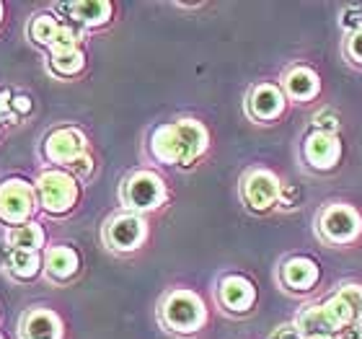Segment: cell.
Returning a JSON list of instances; mask_svg holds the SVG:
<instances>
[{
	"label": "cell",
	"instance_id": "6da1fadb",
	"mask_svg": "<svg viewBox=\"0 0 362 339\" xmlns=\"http://www.w3.org/2000/svg\"><path fill=\"white\" fill-rule=\"evenodd\" d=\"M160 318L171 332L194 334L207 321V309L202 298L192 290H174L166 295V301L160 306Z\"/></svg>",
	"mask_w": 362,
	"mask_h": 339
},
{
	"label": "cell",
	"instance_id": "7a4b0ae2",
	"mask_svg": "<svg viewBox=\"0 0 362 339\" xmlns=\"http://www.w3.org/2000/svg\"><path fill=\"white\" fill-rule=\"evenodd\" d=\"M34 189H37V200L42 205V210L49 215H65L78 202L76 176H70L68 171H60V168L42 173Z\"/></svg>",
	"mask_w": 362,
	"mask_h": 339
},
{
	"label": "cell",
	"instance_id": "3957f363",
	"mask_svg": "<svg viewBox=\"0 0 362 339\" xmlns=\"http://www.w3.org/2000/svg\"><path fill=\"white\" fill-rule=\"evenodd\" d=\"M122 202L129 212L156 210L166 202V184L158 173L135 171L122 184Z\"/></svg>",
	"mask_w": 362,
	"mask_h": 339
},
{
	"label": "cell",
	"instance_id": "277c9868",
	"mask_svg": "<svg viewBox=\"0 0 362 339\" xmlns=\"http://www.w3.org/2000/svg\"><path fill=\"white\" fill-rule=\"evenodd\" d=\"M37 202V189L23 179H6L0 184V220L8 226L16 228L29 223Z\"/></svg>",
	"mask_w": 362,
	"mask_h": 339
},
{
	"label": "cell",
	"instance_id": "5b68a950",
	"mask_svg": "<svg viewBox=\"0 0 362 339\" xmlns=\"http://www.w3.org/2000/svg\"><path fill=\"white\" fill-rule=\"evenodd\" d=\"M362 231L360 212L352 205L334 202L318 215V234L329 243H352Z\"/></svg>",
	"mask_w": 362,
	"mask_h": 339
},
{
	"label": "cell",
	"instance_id": "8992f818",
	"mask_svg": "<svg viewBox=\"0 0 362 339\" xmlns=\"http://www.w3.org/2000/svg\"><path fill=\"white\" fill-rule=\"evenodd\" d=\"M148 236V226L137 212L114 215L104 228V241L114 251H135Z\"/></svg>",
	"mask_w": 362,
	"mask_h": 339
},
{
	"label": "cell",
	"instance_id": "52a82bcc",
	"mask_svg": "<svg viewBox=\"0 0 362 339\" xmlns=\"http://www.w3.org/2000/svg\"><path fill=\"white\" fill-rule=\"evenodd\" d=\"M282 189H285V184L274 173L267 171V168H257L243 179V200L251 210L264 212L279 202Z\"/></svg>",
	"mask_w": 362,
	"mask_h": 339
},
{
	"label": "cell",
	"instance_id": "ba28073f",
	"mask_svg": "<svg viewBox=\"0 0 362 339\" xmlns=\"http://www.w3.org/2000/svg\"><path fill=\"white\" fill-rule=\"evenodd\" d=\"M86 153V137L81 130L76 127H60L49 132L45 140V156L52 163H62L70 166L76 159H81Z\"/></svg>",
	"mask_w": 362,
	"mask_h": 339
},
{
	"label": "cell",
	"instance_id": "9c48e42d",
	"mask_svg": "<svg viewBox=\"0 0 362 339\" xmlns=\"http://www.w3.org/2000/svg\"><path fill=\"white\" fill-rule=\"evenodd\" d=\"M303 156H305V161H308L313 168H318V171H329V168H332L341 156L339 137L326 135V132H318V130H313V132L305 137Z\"/></svg>",
	"mask_w": 362,
	"mask_h": 339
},
{
	"label": "cell",
	"instance_id": "30bf717a",
	"mask_svg": "<svg viewBox=\"0 0 362 339\" xmlns=\"http://www.w3.org/2000/svg\"><path fill=\"white\" fill-rule=\"evenodd\" d=\"M285 91L272 84H259L249 96V114L259 122H272L285 112Z\"/></svg>",
	"mask_w": 362,
	"mask_h": 339
},
{
	"label": "cell",
	"instance_id": "8fae6325",
	"mask_svg": "<svg viewBox=\"0 0 362 339\" xmlns=\"http://www.w3.org/2000/svg\"><path fill=\"white\" fill-rule=\"evenodd\" d=\"M218 298L228 311L246 314L254 306V301H257V287L251 285L246 277H241V275H230V277L220 282Z\"/></svg>",
	"mask_w": 362,
	"mask_h": 339
},
{
	"label": "cell",
	"instance_id": "7c38bea8",
	"mask_svg": "<svg viewBox=\"0 0 362 339\" xmlns=\"http://www.w3.org/2000/svg\"><path fill=\"white\" fill-rule=\"evenodd\" d=\"M318 264L313 262V259H308V256H293V259H287L285 264H282V282H285V287H290V290H295V293H305V290H310V287L318 282Z\"/></svg>",
	"mask_w": 362,
	"mask_h": 339
},
{
	"label": "cell",
	"instance_id": "4fadbf2b",
	"mask_svg": "<svg viewBox=\"0 0 362 339\" xmlns=\"http://www.w3.org/2000/svg\"><path fill=\"white\" fill-rule=\"evenodd\" d=\"M151 153L160 163H184V145H181L176 122L160 125L151 135Z\"/></svg>",
	"mask_w": 362,
	"mask_h": 339
},
{
	"label": "cell",
	"instance_id": "5bb4252c",
	"mask_svg": "<svg viewBox=\"0 0 362 339\" xmlns=\"http://www.w3.org/2000/svg\"><path fill=\"white\" fill-rule=\"evenodd\" d=\"M21 337L23 339H60L62 324L54 311L34 309L21 318Z\"/></svg>",
	"mask_w": 362,
	"mask_h": 339
},
{
	"label": "cell",
	"instance_id": "9a60e30c",
	"mask_svg": "<svg viewBox=\"0 0 362 339\" xmlns=\"http://www.w3.org/2000/svg\"><path fill=\"white\" fill-rule=\"evenodd\" d=\"M70 13V21L78 23L81 29H96L104 26L112 18V3L109 0H83V3H68L60 6Z\"/></svg>",
	"mask_w": 362,
	"mask_h": 339
},
{
	"label": "cell",
	"instance_id": "2e32d148",
	"mask_svg": "<svg viewBox=\"0 0 362 339\" xmlns=\"http://www.w3.org/2000/svg\"><path fill=\"white\" fill-rule=\"evenodd\" d=\"M295 326H298V332H300L305 339L334 337V334L339 332L337 324L332 321V316L326 314L324 303H318V306H308L305 311H300L298 318H295Z\"/></svg>",
	"mask_w": 362,
	"mask_h": 339
},
{
	"label": "cell",
	"instance_id": "e0dca14e",
	"mask_svg": "<svg viewBox=\"0 0 362 339\" xmlns=\"http://www.w3.org/2000/svg\"><path fill=\"white\" fill-rule=\"evenodd\" d=\"M282 91H285V96L295 98V101H310V98L318 96V91H321V81H318V76L310 68L298 65V68H293L285 76V81H282Z\"/></svg>",
	"mask_w": 362,
	"mask_h": 339
},
{
	"label": "cell",
	"instance_id": "ac0fdd59",
	"mask_svg": "<svg viewBox=\"0 0 362 339\" xmlns=\"http://www.w3.org/2000/svg\"><path fill=\"white\" fill-rule=\"evenodd\" d=\"M81 267V259H78V251L73 246H52L45 256V270L47 275L57 282H65L78 272Z\"/></svg>",
	"mask_w": 362,
	"mask_h": 339
},
{
	"label": "cell",
	"instance_id": "d6986e66",
	"mask_svg": "<svg viewBox=\"0 0 362 339\" xmlns=\"http://www.w3.org/2000/svg\"><path fill=\"white\" fill-rule=\"evenodd\" d=\"M176 127H179V137H181V145H184V166L192 163L194 159H199L204 151H207V130H204L202 122L197 120H179L176 122Z\"/></svg>",
	"mask_w": 362,
	"mask_h": 339
},
{
	"label": "cell",
	"instance_id": "ffe728a7",
	"mask_svg": "<svg viewBox=\"0 0 362 339\" xmlns=\"http://www.w3.org/2000/svg\"><path fill=\"white\" fill-rule=\"evenodd\" d=\"M8 243L16 251H39L45 246V228L39 223H31V220L23 226H16L8 234Z\"/></svg>",
	"mask_w": 362,
	"mask_h": 339
},
{
	"label": "cell",
	"instance_id": "44dd1931",
	"mask_svg": "<svg viewBox=\"0 0 362 339\" xmlns=\"http://www.w3.org/2000/svg\"><path fill=\"white\" fill-rule=\"evenodd\" d=\"M83 68H86V54L81 52V47L78 50H65V52L49 54V70H52L54 76L70 78V76H78Z\"/></svg>",
	"mask_w": 362,
	"mask_h": 339
},
{
	"label": "cell",
	"instance_id": "7402d4cb",
	"mask_svg": "<svg viewBox=\"0 0 362 339\" xmlns=\"http://www.w3.org/2000/svg\"><path fill=\"white\" fill-rule=\"evenodd\" d=\"M16 280H34L42 270V256L39 251H16L11 254V262L6 267Z\"/></svg>",
	"mask_w": 362,
	"mask_h": 339
},
{
	"label": "cell",
	"instance_id": "603a6c76",
	"mask_svg": "<svg viewBox=\"0 0 362 339\" xmlns=\"http://www.w3.org/2000/svg\"><path fill=\"white\" fill-rule=\"evenodd\" d=\"M60 26H62V23L57 21L52 13H39V16H34V21H31L29 34H31V39H34L37 45L52 47V42L57 39V31H60Z\"/></svg>",
	"mask_w": 362,
	"mask_h": 339
},
{
	"label": "cell",
	"instance_id": "cb8c5ba5",
	"mask_svg": "<svg viewBox=\"0 0 362 339\" xmlns=\"http://www.w3.org/2000/svg\"><path fill=\"white\" fill-rule=\"evenodd\" d=\"M81 37H83V29H81L78 23H73V21L62 23L60 31H57V39H54L52 47H49V52H65V50H78V45H81Z\"/></svg>",
	"mask_w": 362,
	"mask_h": 339
},
{
	"label": "cell",
	"instance_id": "d4e9b609",
	"mask_svg": "<svg viewBox=\"0 0 362 339\" xmlns=\"http://www.w3.org/2000/svg\"><path fill=\"white\" fill-rule=\"evenodd\" d=\"M324 309L326 314L332 316V321L337 324V329H341V326H349L355 324V316H352V311H349V306L344 301H341L339 295L334 293L329 301H324Z\"/></svg>",
	"mask_w": 362,
	"mask_h": 339
},
{
	"label": "cell",
	"instance_id": "484cf974",
	"mask_svg": "<svg viewBox=\"0 0 362 339\" xmlns=\"http://www.w3.org/2000/svg\"><path fill=\"white\" fill-rule=\"evenodd\" d=\"M337 295L349 306L352 316H355V324H360L362 321V285H344V287H339Z\"/></svg>",
	"mask_w": 362,
	"mask_h": 339
},
{
	"label": "cell",
	"instance_id": "4316f807",
	"mask_svg": "<svg viewBox=\"0 0 362 339\" xmlns=\"http://www.w3.org/2000/svg\"><path fill=\"white\" fill-rule=\"evenodd\" d=\"M313 127H316L318 132H326V135H337L341 127V120L332 109H321V112L313 114Z\"/></svg>",
	"mask_w": 362,
	"mask_h": 339
},
{
	"label": "cell",
	"instance_id": "83f0119b",
	"mask_svg": "<svg viewBox=\"0 0 362 339\" xmlns=\"http://www.w3.org/2000/svg\"><path fill=\"white\" fill-rule=\"evenodd\" d=\"M90 171H93V159H90L88 153H83L81 159H76L68 166V173L76 176V179H86V176H90Z\"/></svg>",
	"mask_w": 362,
	"mask_h": 339
},
{
	"label": "cell",
	"instance_id": "f1b7e54d",
	"mask_svg": "<svg viewBox=\"0 0 362 339\" xmlns=\"http://www.w3.org/2000/svg\"><path fill=\"white\" fill-rule=\"evenodd\" d=\"M341 26H344L349 34L360 31L362 29V11L360 8H347V11L341 13Z\"/></svg>",
	"mask_w": 362,
	"mask_h": 339
},
{
	"label": "cell",
	"instance_id": "f546056e",
	"mask_svg": "<svg viewBox=\"0 0 362 339\" xmlns=\"http://www.w3.org/2000/svg\"><path fill=\"white\" fill-rule=\"evenodd\" d=\"M347 54H349V60H352V62L362 65V29L355 31V34H349V39H347Z\"/></svg>",
	"mask_w": 362,
	"mask_h": 339
},
{
	"label": "cell",
	"instance_id": "4dcf8cb0",
	"mask_svg": "<svg viewBox=\"0 0 362 339\" xmlns=\"http://www.w3.org/2000/svg\"><path fill=\"white\" fill-rule=\"evenodd\" d=\"M11 101H13V96H11L8 91H0V122H11V125H13L18 117L13 114V106H11Z\"/></svg>",
	"mask_w": 362,
	"mask_h": 339
},
{
	"label": "cell",
	"instance_id": "1f68e13d",
	"mask_svg": "<svg viewBox=\"0 0 362 339\" xmlns=\"http://www.w3.org/2000/svg\"><path fill=\"white\" fill-rule=\"evenodd\" d=\"M269 339H305V337L298 332V326L295 324H282L269 334Z\"/></svg>",
	"mask_w": 362,
	"mask_h": 339
},
{
	"label": "cell",
	"instance_id": "d6a6232c",
	"mask_svg": "<svg viewBox=\"0 0 362 339\" xmlns=\"http://www.w3.org/2000/svg\"><path fill=\"white\" fill-rule=\"evenodd\" d=\"M332 339H362V326H360V324H349V326H341L339 332L334 334Z\"/></svg>",
	"mask_w": 362,
	"mask_h": 339
},
{
	"label": "cell",
	"instance_id": "836d02e7",
	"mask_svg": "<svg viewBox=\"0 0 362 339\" xmlns=\"http://www.w3.org/2000/svg\"><path fill=\"white\" fill-rule=\"evenodd\" d=\"M11 106H13V114H16V117H23V114L31 112V98L29 96H13Z\"/></svg>",
	"mask_w": 362,
	"mask_h": 339
},
{
	"label": "cell",
	"instance_id": "e575fe53",
	"mask_svg": "<svg viewBox=\"0 0 362 339\" xmlns=\"http://www.w3.org/2000/svg\"><path fill=\"white\" fill-rule=\"evenodd\" d=\"M11 254H13V246H11L8 241H0V267H8Z\"/></svg>",
	"mask_w": 362,
	"mask_h": 339
},
{
	"label": "cell",
	"instance_id": "d590c367",
	"mask_svg": "<svg viewBox=\"0 0 362 339\" xmlns=\"http://www.w3.org/2000/svg\"><path fill=\"white\" fill-rule=\"evenodd\" d=\"M313 339H332V337H313Z\"/></svg>",
	"mask_w": 362,
	"mask_h": 339
},
{
	"label": "cell",
	"instance_id": "8d00e7d4",
	"mask_svg": "<svg viewBox=\"0 0 362 339\" xmlns=\"http://www.w3.org/2000/svg\"><path fill=\"white\" fill-rule=\"evenodd\" d=\"M0 18H3V6H0Z\"/></svg>",
	"mask_w": 362,
	"mask_h": 339
},
{
	"label": "cell",
	"instance_id": "74e56055",
	"mask_svg": "<svg viewBox=\"0 0 362 339\" xmlns=\"http://www.w3.org/2000/svg\"><path fill=\"white\" fill-rule=\"evenodd\" d=\"M0 339H3V334H0Z\"/></svg>",
	"mask_w": 362,
	"mask_h": 339
}]
</instances>
